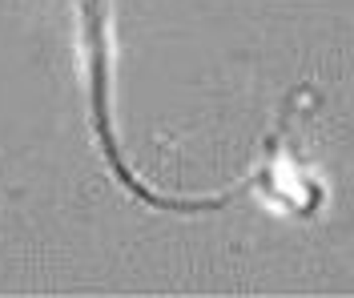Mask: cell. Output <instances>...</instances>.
I'll use <instances>...</instances> for the list:
<instances>
[{"instance_id":"cell-1","label":"cell","mask_w":354,"mask_h":298,"mask_svg":"<svg viewBox=\"0 0 354 298\" xmlns=\"http://www.w3.org/2000/svg\"><path fill=\"white\" fill-rule=\"evenodd\" d=\"M81 17H85V48H88V97H93V133H97V145H101V158L109 161L113 178L129 189L133 198H141L145 206L153 209H218L225 206L234 194H242L245 185H254L266 169H254L245 174L242 182H234L221 194H209V198H174V194H157L149 185L133 174L125 158H121V145H117V133H113V109H109V0H81Z\"/></svg>"},{"instance_id":"cell-2","label":"cell","mask_w":354,"mask_h":298,"mask_svg":"<svg viewBox=\"0 0 354 298\" xmlns=\"http://www.w3.org/2000/svg\"><path fill=\"white\" fill-rule=\"evenodd\" d=\"M290 109H294V97H290V101H286V113H290ZM286 113H282V117H286ZM278 133H282V121H278V125H274V133H270V141L278 138Z\"/></svg>"}]
</instances>
